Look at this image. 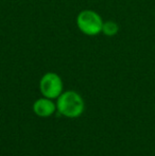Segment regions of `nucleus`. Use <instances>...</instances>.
Returning a JSON list of instances; mask_svg holds the SVG:
<instances>
[{
  "label": "nucleus",
  "instance_id": "1",
  "mask_svg": "<svg viewBox=\"0 0 155 156\" xmlns=\"http://www.w3.org/2000/svg\"><path fill=\"white\" fill-rule=\"evenodd\" d=\"M56 111L67 118H78L83 114L85 103L81 94L75 90L63 91L56 99Z\"/></svg>",
  "mask_w": 155,
  "mask_h": 156
},
{
  "label": "nucleus",
  "instance_id": "2",
  "mask_svg": "<svg viewBox=\"0 0 155 156\" xmlns=\"http://www.w3.org/2000/svg\"><path fill=\"white\" fill-rule=\"evenodd\" d=\"M77 27L81 33L87 36H97L102 33L103 19L93 10H83L76 18Z\"/></svg>",
  "mask_w": 155,
  "mask_h": 156
},
{
  "label": "nucleus",
  "instance_id": "3",
  "mask_svg": "<svg viewBox=\"0 0 155 156\" xmlns=\"http://www.w3.org/2000/svg\"><path fill=\"white\" fill-rule=\"evenodd\" d=\"M62 78L55 72H47L41 76L39 81V91L43 97L49 99H58L63 93Z\"/></svg>",
  "mask_w": 155,
  "mask_h": 156
},
{
  "label": "nucleus",
  "instance_id": "4",
  "mask_svg": "<svg viewBox=\"0 0 155 156\" xmlns=\"http://www.w3.org/2000/svg\"><path fill=\"white\" fill-rule=\"evenodd\" d=\"M56 111V104L52 101V99L39 98L33 103V112L36 116L41 118H48L52 116Z\"/></svg>",
  "mask_w": 155,
  "mask_h": 156
},
{
  "label": "nucleus",
  "instance_id": "5",
  "mask_svg": "<svg viewBox=\"0 0 155 156\" xmlns=\"http://www.w3.org/2000/svg\"><path fill=\"white\" fill-rule=\"evenodd\" d=\"M118 32H119V25H118L116 21L107 20L103 23V26H102V33H103L105 36L113 37V36H115V35H117Z\"/></svg>",
  "mask_w": 155,
  "mask_h": 156
}]
</instances>
